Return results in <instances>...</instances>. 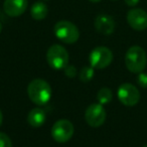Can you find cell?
I'll return each mask as SVG.
<instances>
[{"instance_id": "24", "label": "cell", "mask_w": 147, "mask_h": 147, "mask_svg": "<svg viewBox=\"0 0 147 147\" xmlns=\"http://www.w3.org/2000/svg\"><path fill=\"white\" fill-rule=\"evenodd\" d=\"M112 1H117V0H112Z\"/></svg>"}, {"instance_id": "21", "label": "cell", "mask_w": 147, "mask_h": 147, "mask_svg": "<svg viewBox=\"0 0 147 147\" xmlns=\"http://www.w3.org/2000/svg\"><path fill=\"white\" fill-rule=\"evenodd\" d=\"M89 1H91V2H95V3H97V2H100V1H102V0H89Z\"/></svg>"}, {"instance_id": "2", "label": "cell", "mask_w": 147, "mask_h": 147, "mask_svg": "<svg viewBox=\"0 0 147 147\" xmlns=\"http://www.w3.org/2000/svg\"><path fill=\"white\" fill-rule=\"evenodd\" d=\"M125 65L131 73H142L147 65V55L145 51L138 45L131 47L125 55Z\"/></svg>"}, {"instance_id": "11", "label": "cell", "mask_w": 147, "mask_h": 147, "mask_svg": "<svg viewBox=\"0 0 147 147\" xmlns=\"http://www.w3.org/2000/svg\"><path fill=\"white\" fill-rule=\"evenodd\" d=\"M95 28L99 33L104 35H110L115 30V21L113 17L108 14H100L95 19Z\"/></svg>"}, {"instance_id": "8", "label": "cell", "mask_w": 147, "mask_h": 147, "mask_svg": "<svg viewBox=\"0 0 147 147\" xmlns=\"http://www.w3.org/2000/svg\"><path fill=\"white\" fill-rule=\"evenodd\" d=\"M118 99L123 105L128 107L135 106L140 100V92L132 84L124 83L118 88Z\"/></svg>"}, {"instance_id": "9", "label": "cell", "mask_w": 147, "mask_h": 147, "mask_svg": "<svg viewBox=\"0 0 147 147\" xmlns=\"http://www.w3.org/2000/svg\"><path fill=\"white\" fill-rule=\"evenodd\" d=\"M127 22L135 30L147 28V12L141 8H133L127 13Z\"/></svg>"}, {"instance_id": "13", "label": "cell", "mask_w": 147, "mask_h": 147, "mask_svg": "<svg viewBox=\"0 0 147 147\" xmlns=\"http://www.w3.org/2000/svg\"><path fill=\"white\" fill-rule=\"evenodd\" d=\"M49 13V8L43 2H35L33 3V5L31 6L30 9V15L33 19L35 20H42L47 16Z\"/></svg>"}, {"instance_id": "6", "label": "cell", "mask_w": 147, "mask_h": 147, "mask_svg": "<svg viewBox=\"0 0 147 147\" xmlns=\"http://www.w3.org/2000/svg\"><path fill=\"white\" fill-rule=\"evenodd\" d=\"M75 128L71 121L67 119L57 120L51 127V136L55 142L65 143L71 139Z\"/></svg>"}, {"instance_id": "22", "label": "cell", "mask_w": 147, "mask_h": 147, "mask_svg": "<svg viewBox=\"0 0 147 147\" xmlns=\"http://www.w3.org/2000/svg\"><path fill=\"white\" fill-rule=\"evenodd\" d=\"M2 31V24H1V22H0V32Z\"/></svg>"}, {"instance_id": "23", "label": "cell", "mask_w": 147, "mask_h": 147, "mask_svg": "<svg viewBox=\"0 0 147 147\" xmlns=\"http://www.w3.org/2000/svg\"><path fill=\"white\" fill-rule=\"evenodd\" d=\"M143 147H147V144H146V145H144V146H143Z\"/></svg>"}, {"instance_id": "14", "label": "cell", "mask_w": 147, "mask_h": 147, "mask_svg": "<svg viewBox=\"0 0 147 147\" xmlns=\"http://www.w3.org/2000/svg\"><path fill=\"white\" fill-rule=\"evenodd\" d=\"M113 93L109 88H102L97 93V100L101 105H106L112 101Z\"/></svg>"}, {"instance_id": "15", "label": "cell", "mask_w": 147, "mask_h": 147, "mask_svg": "<svg viewBox=\"0 0 147 147\" xmlns=\"http://www.w3.org/2000/svg\"><path fill=\"white\" fill-rule=\"evenodd\" d=\"M94 73H95V69L92 65H85L80 71L79 78H80V80L82 81L83 83H88L93 79Z\"/></svg>"}, {"instance_id": "10", "label": "cell", "mask_w": 147, "mask_h": 147, "mask_svg": "<svg viewBox=\"0 0 147 147\" xmlns=\"http://www.w3.org/2000/svg\"><path fill=\"white\" fill-rule=\"evenodd\" d=\"M28 1L27 0H4L3 9L4 12L10 17H17L25 12Z\"/></svg>"}, {"instance_id": "5", "label": "cell", "mask_w": 147, "mask_h": 147, "mask_svg": "<svg viewBox=\"0 0 147 147\" xmlns=\"http://www.w3.org/2000/svg\"><path fill=\"white\" fill-rule=\"evenodd\" d=\"M90 65L94 69H103L109 67L113 61V53L107 47H97L89 55Z\"/></svg>"}, {"instance_id": "17", "label": "cell", "mask_w": 147, "mask_h": 147, "mask_svg": "<svg viewBox=\"0 0 147 147\" xmlns=\"http://www.w3.org/2000/svg\"><path fill=\"white\" fill-rule=\"evenodd\" d=\"M0 147H12V142L7 134L0 132Z\"/></svg>"}, {"instance_id": "3", "label": "cell", "mask_w": 147, "mask_h": 147, "mask_svg": "<svg viewBox=\"0 0 147 147\" xmlns=\"http://www.w3.org/2000/svg\"><path fill=\"white\" fill-rule=\"evenodd\" d=\"M53 31L59 40L67 45L77 42L80 38L79 28L73 22L67 20H61L55 23Z\"/></svg>"}, {"instance_id": "12", "label": "cell", "mask_w": 147, "mask_h": 147, "mask_svg": "<svg viewBox=\"0 0 147 147\" xmlns=\"http://www.w3.org/2000/svg\"><path fill=\"white\" fill-rule=\"evenodd\" d=\"M47 121V114L41 108H33L27 115V122L34 128L41 127Z\"/></svg>"}, {"instance_id": "7", "label": "cell", "mask_w": 147, "mask_h": 147, "mask_svg": "<svg viewBox=\"0 0 147 147\" xmlns=\"http://www.w3.org/2000/svg\"><path fill=\"white\" fill-rule=\"evenodd\" d=\"M106 110L100 103L91 104L85 112V120H86L87 124L94 128L102 126L106 121Z\"/></svg>"}, {"instance_id": "19", "label": "cell", "mask_w": 147, "mask_h": 147, "mask_svg": "<svg viewBox=\"0 0 147 147\" xmlns=\"http://www.w3.org/2000/svg\"><path fill=\"white\" fill-rule=\"evenodd\" d=\"M124 1H125V3L128 5V6L134 7V6H136V5L138 4L140 0H124Z\"/></svg>"}, {"instance_id": "1", "label": "cell", "mask_w": 147, "mask_h": 147, "mask_svg": "<svg viewBox=\"0 0 147 147\" xmlns=\"http://www.w3.org/2000/svg\"><path fill=\"white\" fill-rule=\"evenodd\" d=\"M27 95L32 103L37 106L47 104L51 98V87L42 79H35L28 84Z\"/></svg>"}, {"instance_id": "4", "label": "cell", "mask_w": 147, "mask_h": 147, "mask_svg": "<svg viewBox=\"0 0 147 147\" xmlns=\"http://www.w3.org/2000/svg\"><path fill=\"white\" fill-rule=\"evenodd\" d=\"M69 55L61 45H53L47 51V61L53 69H63L69 65Z\"/></svg>"}, {"instance_id": "16", "label": "cell", "mask_w": 147, "mask_h": 147, "mask_svg": "<svg viewBox=\"0 0 147 147\" xmlns=\"http://www.w3.org/2000/svg\"><path fill=\"white\" fill-rule=\"evenodd\" d=\"M63 71H65V75L69 79H73L77 76L78 74V71H77L76 67L73 65H67V67L63 69Z\"/></svg>"}, {"instance_id": "20", "label": "cell", "mask_w": 147, "mask_h": 147, "mask_svg": "<svg viewBox=\"0 0 147 147\" xmlns=\"http://www.w3.org/2000/svg\"><path fill=\"white\" fill-rule=\"evenodd\" d=\"M2 121H3V114H2V112H1V110H0V126L2 124Z\"/></svg>"}, {"instance_id": "18", "label": "cell", "mask_w": 147, "mask_h": 147, "mask_svg": "<svg viewBox=\"0 0 147 147\" xmlns=\"http://www.w3.org/2000/svg\"><path fill=\"white\" fill-rule=\"evenodd\" d=\"M137 83H138L139 86L142 87V88H147V74L143 73V71L140 74H138Z\"/></svg>"}]
</instances>
